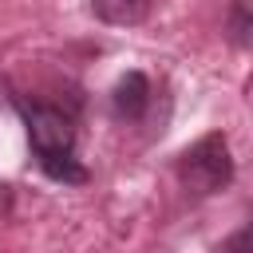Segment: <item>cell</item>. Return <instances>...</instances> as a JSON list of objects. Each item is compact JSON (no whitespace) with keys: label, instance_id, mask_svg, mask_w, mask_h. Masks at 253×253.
<instances>
[{"label":"cell","instance_id":"1","mask_svg":"<svg viewBox=\"0 0 253 253\" xmlns=\"http://www.w3.org/2000/svg\"><path fill=\"white\" fill-rule=\"evenodd\" d=\"M178 178L190 194H217L221 186H229L233 178V158H229V142L225 134H206L198 138L182 162H178Z\"/></svg>","mask_w":253,"mask_h":253},{"label":"cell","instance_id":"2","mask_svg":"<svg viewBox=\"0 0 253 253\" xmlns=\"http://www.w3.org/2000/svg\"><path fill=\"white\" fill-rule=\"evenodd\" d=\"M24 119H28V138H32V150L43 158V154H63V150H75V126L63 111L55 107H24Z\"/></svg>","mask_w":253,"mask_h":253},{"label":"cell","instance_id":"3","mask_svg":"<svg viewBox=\"0 0 253 253\" xmlns=\"http://www.w3.org/2000/svg\"><path fill=\"white\" fill-rule=\"evenodd\" d=\"M111 103H115V115H119V119H130V123L142 119L146 107H150V83H146V75H142V71H126V75L115 83Z\"/></svg>","mask_w":253,"mask_h":253},{"label":"cell","instance_id":"4","mask_svg":"<svg viewBox=\"0 0 253 253\" xmlns=\"http://www.w3.org/2000/svg\"><path fill=\"white\" fill-rule=\"evenodd\" d=\"M91 12H95L103 24L126 28V24H142V20H146L150 0H91Z\"/></svg>","mask_w":253,"mask_h":253},{"label":"cell","instance_id":"5","mask_svg":"<svg viewBox=\"0 0 253 253\" xmlns=\"http://www.w3.org/2000/svg\"><path fill=\"white\" fill-rule=\"evenodd\" d=\"M40 170L55 182H67V186H79L87 182V166L75 158V150H63V154H43L40 158Z\"/></svg>","mask_w":253,"mask_h":253},{"label":"cell","instance_id":"6","mask_svg":"<svg viewBox=\"0 0 253 253\" xmlns=\"http://www.w3.org/2000/svg\"><path fill=\"white\" fill-rule=\"evenodd\" d=\"M249 32H253L249 0H233V8H229V40H233L237 47H249Z\"/></svg>","mask_w":253,"mask_h":253},{"label":"cell","instance_id":"7","mask_svg":"<svg viewBox=\"0 0 253 253\" xmlns=\"http://www.w3.org/2000/svg\"><path fill=\"white\" fill-rule=\"evenodd\" d=\"M245 245H249V229H237V233H233V241L225 245V253H249Z\"/></svg>","mask_w":253,"mask_h":253}]
</instances>
